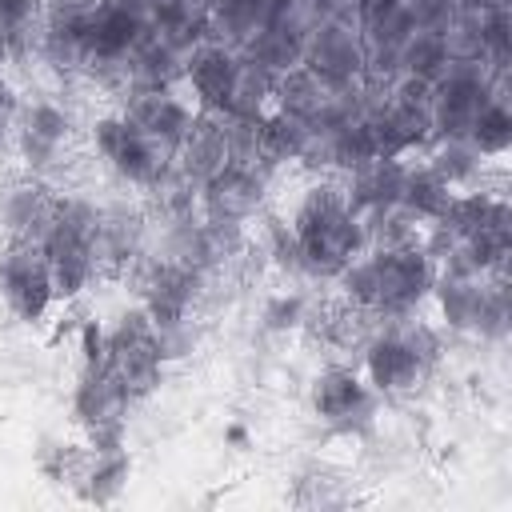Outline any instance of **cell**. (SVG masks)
<instances>
[{"label": "cell", "instance_id": "6da1fadb", "mask_svg": "<svg viewBox=\"0 0 512 512\" xmlns=\"http://www.w3.org/2000/svg\"><path fill=\"white\" fill-rule=\"evenodd\" d=\"M304 408L320 424L324 440H348L360 444L380 428L384 400L368 388L356 364L348 360H324L308 384H304Z\"/></svg>", "mask_w": 512, "mask_h": 512}, {"label": "cell", "instance_id": "7a4b0ae2", "mask_svg": "<svg viewBox=\"0 0 512 512\" xmlns=\"http://www.w3.org/2000/svg\"><path fill=\"white\" fill-rule=\"evenodd\" d=\"M108 332V372L120 380L132 404H144L148 396L160 392L168 364L156 344V324L148 320L144 304H124L112 320H104Z\"/></svg>", "mask_w": 512, "mask_h": 512}, {"label": "cell", "instance_id": "3957f363", "mask_svg": "<svg viewBox=\"0 0 512 512\" xmlns=\"http://www.w3.org/2000/svg\"><path fill=\"white\" fill-rule=\"evenodd\" d=\"M12 124V156L20 160V172L52 180L76 140V112L56 96H24Z\"/></svg>", "mask_w": 512, "mask_h": 512}, {"label": "cell", "instance_id": "277c9868", "mask_svg": "<svg viewBox=\"0 0 512 512\" xmlns=\"http://www.w3.org/2000/svg\"><path fill=\"white\" fill-rule=\"evenodd\" d=\"M0 308L24 328H44L60 308L48 260L36 240L0 244Z\"/></svg>", "mask_w": 512, "mask_h": 512}, {"label": "cell", "instance_id": "5b68a950", "mask_svg": "<svg viewBox=\"0 0 512 512\" xmlns=\"http://www.w3.org/2000/svg\"><path fill=\"white\" fill-rule=\"evenodd\" d=\"M372 260V280H376V304L372 320H404L412 312L428 308L432 284H436V260L412 244V248H368Z\"/></svg>", "mask_w": 512, "mask_h": 512}, {"label": "cell", "instance_id": "8992f818", "mask_svg": "<svg viewBox=\"0 0 512 512\" xmlns=\"http://www.w3.org/2000/svg\"><path fill=\"white\" fill-rule=\"evenodd\" d=\"M356 368L380 400H416L428 384L440 380V372H432L416 356V348L400 336L396 324H376L372 328V336L364 340V348L356 356Z\"/></svg>", "mask_w": 512, "mask_h": 512}, {"label": "cell", "instance_id": "52a82bcc", "mask_svg": "<svg viewBox=\"0 0 512 512\" xmlns=\"http://www.w3.org/2000/svg\"><path fill=\"white\" fill-rule=\"evenodd\" d=\"M280 176H272L260 164H236L228 160L220 172H212L196 188V212L216 224H252L272 200H276Z\"/></svg>", "mask_w": 512, "mask_h": 512}, {"label": "cell", "instance_id": "ba28073f", "mask_svg": "<svg viewBox=\"0 0 512 512\" xmlns=\"http://www.w3.org/2000/svg\"><path fill=\"white\" fill-rule=\"evenodd\" d=\"M300 64L328 88H352L364 80V36L352 16H320L304 36Z\"/></svg>", "mask_w": 512, "mask_h": 512}, {"label": "cell", "instance_id": "9c48e42d", "mask_svg": "<svg viewBox=\"0 0 512 512\" xmlns=\"http://www.w3.org/2000/svg\"><path fill=\"white\" fill-rule=\"evenodd\" d=\"M120 112L168 156H176L180 140L196 120V104L184 96V88H132L120 96Z\"/></svg>", "mask_w": 512, "mask_h": 512}, {"label": "cell", "instance_id": "30bf717a", "mask_svg": "<svg viewBox=\"0 0 512 512\" xmlns=\"http://www.w3.org/2000/svg\"><path fill=\"white\" fill-rule=\"evenodd\" d=\"M148 36V20L140 8L120 0H96L84 16V52L88 64H124L140 40Z\"/></svg>", "mask_w": 512, "mask_h": 512}, {"label": "cell", "instance_id": "8fae6325", "mask_svg": "<svg viewBox=\"0 0 512 512\" xmlns=\"http://www.w3.org/2000/svg\"><path fill=\"white\" fill-rule=\"evenodd\" d=\"M236 72H240V52L232 44H224V40H200L184 56L180 88L196 104V112H224L228 92L236 84Z\"/></svg>", "mask_w": 512, "mask_h": 512}, {"label": "cell", "instance_id": "7c38bea8", "mask_svg": "<svg viewBox=\"0 0 512 512\" xmlns=\"http://www.w3.org/2000/svg\"><path fill=\"white\" fill-rule=\"evenodd\" d=\"M132 408L136 404L120 388V380L108 372V364H100V368H80L76 364V376H72V388H68V412H72V424L80 432L100 428V424H128Z\"/></svg>", "mask_w": 512, "mask_h": 512}, {"label": "cell", "instance_id": "4fadbf2b", "mask_svg": "<svg viewBox=\"0 0 512 512\" xmlns=\"http://www.w3.org/2000/svg\"><path fill=\"white\" fill-rule=\"evenodd\" d=\"M56 188L40 176L16 172L0 184V236L4 240H36L52 216Z\"/></svg>", "mask_w": 512, "mask_h": 512}, {"label": "cell", "instance_id": "5bb4252c", "mask_svg": "<svg viewBox=\"0 0 512 512\" xmlns=\"http://www.w3.org/2000/svg\"><path fill=\"white\" fill-rule=\"evenodd\" d=\"M408 160H412V156H372V160H364L360 168L344 172L340 184H344L348 208H352L360 220L372 216V212L396 208V204H400V188H404Z\"/></svg>", "mask_w": 512, "mask_h": 512}, {"label": "cell", "instance_id": "9a60e30c", "mask_svg": "<svg viewBox=\"0 0 512 512\" xmlns=\"http://www.w3.org/2000/svg\"><path fill=\"white\" fill-rule=\"evenodd\" d=\"M368 124H372V136H376V156H424L428 144L436 140L428 108L400 104L392 96Z\"/></svg>", "mask_w": 512, "mask_h": 512}, {"label": "cell", "instance_id": "2e32d148", "mask_svg": "<svg viewBox=\"0 0 512 512\" xmlns=\"http://www.w3.org/2000/svg\"><path fill=\"white\" fill-rule=\"evenodd\" d=\"M480 292H484V276L436 272V284H432V296H428L432 320L452 340H472L476 316H480Z\"/></svg>", "mask_w": 512, "mask_h": 512}, {"label": "cell", "instance_id": "e0dca14e", "mask_svg": "<svg viewBox=\"0 0 512 512\" xmlns=\"http://www.w3.org/2000/svg\"><path fill=\"white\" fill-rule=\"evenodd\" d=\"M176 168L200 188L212 172H220L232 156H228V132H224V116L220 112H196L188 136L176 148Z\"/></svg>", "mask_w": 512, "mask_h": 512}, {"label": "cell", "instance_id": "ac0fdd59", "mask_svg": "<svg viewBox=\"0 0 512 512\" xmlns=\"http://www.w3.org/2000/svg\"><path fill=\"white\" fill-rule=\"evenodd\" d=\"M104 168H108V176L116 180V184H124V188H136V192H144L168 164H172V156L156 144V140H148L132 120H128V128H124V136H120V144L108 152V160H100Z\"/></svg>", "mask_w": 512, "mask_h": 512}, {"label": "cell", "instance_id": "d6986e66", "mask_svg": "<svg viewBox=\"0 0 512 512\" xmlns=\"http://www.w3.org/2000/svg\"><path fill=\"white\" fill-rule=\"evenodd\" d=\"M180 72H184V52L172 48L164 36H144L140 48L124 60V92L132 88H180Z\"/></svg>", "mask_w": 512, "mask_h": 512}, {"label": "cell", "instance_id": "ffe728a7", "mask_svg": "<svg viewBox=\"0 0 512 512\" xmlns=\"http://www.w3.org/2000/svg\"><path fill=\"white\" fill-rule=\"evenodd\" d=\"M128 472H132L128 448H120V452H88L80 476L72 480V496L84 500V504H96V508L116 504L124 496V488H128Z\"/></svg>", "mask_w": 512, "mask_h": 512}, {"label": "cell", "instance_id": "44dd1931", "mask_svg": "<svg viewBox=\"0 0 512 512\" xmlns=\"http://www.w3.org/2000/svg\"><path fill=\"white\" fill-rule=\"evenodd\" d=\"M452 192H460V188H476V184H484L488 180V172L492 168H500V164H488L464 136H448V140H432L428 144V152L420 156Z\"/></svg>", "mask_w": 512, "mask_h": 512}, {"label": "cell", "instance_id": "7402d4cb", "mask_svg": "<svg viewBox=\"0 0 512 512\" xmlns=\"http://www.w3.org/2000/svg\"><path fill=\"white\" fill-rule=\"evenodd\" d=\"M308 288H312V284H304V280H288L284 288H272V292L260 300V312H256L260 332L272 336V340L300 336L304 320H308L312 308H316V296H312Z\"/></svg>", "mask_w": 512, "mask_h": 512}, {"label": "cell", "instance_id": "603a6c76", "mask_svg": "<svg viewBox=\"0 0 512 512\" xmlns=\"http://www.w3.org/2000/svg\"><path fill=\"white\" fill-rule=\"evenodd\" d=\"M304 140H308V124L296 120V116H288V112H276V108H272V112L260 120V156H256V164L284 180V172L296 168Z\"/></svg>", "mask_w": 512, "mask_h": 512}, {"label": "cell", "instance_id": "cb8c5ba5", "mask_svg": "<svg viewBox=\"0 0 512 512\" xmlns=\"http://www.w3.org/2000/svg\"><path fill=\"white\" fill-rule=\"evenodd\" d=\"M304 36H308V24H264V28L240 48V56L252 60V64H260V68H268L272 76H280V72H288V68L300 64V56H304Z\"/></svg>", "mask_w": 512, "mask_h": 512}, {"label": "cell", "instance_id": "d4e9b609", "mask_svg": "<svg viewBox=\"0 0 512 512\" xmlns=\"http://www.w3.org/2000/svg\"><path fill=\"white\" fill-rule=\"evenodd\" d=\"M448 200H452V188L420 156H412L408 160V172H404V188H400V208L428 228V224H436L444 216Z\"/></svg>", "mask_w": 512, "mask_h": 512}, {"label": "cell", "instance_id": "484cf974", "mask_svg": "<svg viewBox=\"0 0 512 512\" xmlns=\"http://www.w3.org/2000/svg\"><path fill=\"white\" fill-rule=\"evenodd\" d=\"M328 96H332V88L320 76H312L304 64H296V68H288V72L276 76L272 108L276 112H288V116H296L304 124H312L320 116V108L328 104Z\"/></svg>", "mask_w": 512, "mask_h": 512}, {"label": "cell", "instance_id": "4316f807", "mask_svg": "<svg viewBox=\"0 0 512 512\" xmlns=\"http://www.w3.org/2000/svg\"><path fill=\"white\" fill-rule=\"evenodd\" d=\"M272 96H276V76L252 60L240 56V72H236V84L228 92V104L220 116H232V120H264L272 112Z\"/></svg>", "mask_w": 512, "mask_h": 512}, {"label": "cell", "instance_id": "83f0119b", "mask_svg": "<svg viewBox=\"0 0 512 512\" xmlns=\"http://www.w3.org/2000/svg\"><path fill=\"white\" fill-rule=\"evenodd\" d=\"M464 140H468L488 164H504V156L512 152V108H508V96L488 100V104L476 112V120H472V128H468Z\"/></svg>", "mask_w": 512, "mask_h": 512}, {"label": "cell", "instance_id": "f1b7e54d", "mask_svg": "<svg viewBox=\"0 0 512 512\" xmlns=\"http://www.w3.org/2000/svg\"><path fill=\"white\" fill-rule=\"evenodd\" d=\"M352 496L344 492V472L332 468L328 460H308L296 476H292V504L304 508H332V504H348Z\"/></svg>", "mask_w": 512, "mask_h": 512}, {"label": "cell", "instance_id": "f546056e", "mask_svg": "<svg viewBox=\"0 0 512 512\" xmlns=\"http://www.w3.org/2000/svg\"><path fill=\"white\" fill-rule=\"evenodd\" d=\"M36 472L48 480V484H60V488H72V480L80 476L84 460H88V448L84 440H68V436H40L36 440Z\"/></svg>", "mask_w": 512, "mask_h": 512}, {"label": "cell", "instance_id": "4dcf8cb0", "mask_svg": "<svg viewBox=\"0 0 512 512\" xmlns=\"http://www.w3.org/2000/svg\"><path fill=\"white\" fill-rule=\"evenodd\" d=\"M448 48H444V36L432 32V28H416L400 40L396 48V68L404 76H420V80H436L444 68H448Z\"/></svg>", "mask_w": 512, "mask_h": 512}, {"label": "cell", "instance_id": "1f68e13d", "mask_svg": "<svg viewBox=\"0 0 512 512\" xmlns=\"http://www.w3.org/2000/svg\"><path fill=\"white\" fill-rule=\"evenodd\" d=\"M476 36H480V56L496 72H508V64H512V16H508V4L476 8Z\"/></svg>", "mask_w": 512, "mask_h": 512}, {"label": "cell", "instance_id": "d6a6232c", "mask_svg": "<svg viewBox=\"0 0 512 512\" xmlns=\"http://www.w3.org/2000/svg\"><path fill=\"white\" fill-rule=\"evenodd\" d=\"M332 152H336V176L360 168L364 160L376 156V136H372V124L368 120H348L332 132Z\"/></svg>", "mask_w": 512, "mask_h": 512}, {"label": "cell", "instance_id": "836d02e7", "mask_svg": "<svg viewBox=\"0 0 512 512\" xmlns=\"http://www.w3.org/2000/svg\"><path fill=\"white\" fill-rule=\"evenodd\" d=\"M72 348H76V364L80 368H100L108 364V332L100 316H80L76 332H72Z\"/></svg>", "mask_w": 512, "mask_h": 512}, {"label": "cell", "instance_id": "e575fe53", "mask_svg": "<svg viewBox=\"0 0 512 512\" xmlns=\"http://www.w3.org/2000/svg\"><path fill=\"white\" fill-rule=\"evenodd\" d=\"M44 16V0H0V28L8 36H24L40 24Z\"/></svg>", "mask_w": 512, "mask_h": 512}, {"label": "cell", "instance_id": "d590c367", "mask_svg": "<svg viewBox=\"0 0 512 512\" xmlns=\"http://www.w3.org/2000/svg\"><path fill=\"white\" fill-rule=\"evenodd\" d=\"M224 448L248 452V448H252V428H248L244 420H228V424H224Z\"/></svg>", "mask_w": 512, "mask_h": 512}, {"label": "cell", "instance_id": "8d00e7d4", "mask_svg": "<svg viewBox=\"0 0 512 512\" xmlns=\"http://www.w3.org/2000/svg\"><path fill=\"white\" fill-rule=\"evenodd\" d=\"M12 136H16V124L8 112H0V156H12Z\"/></svg>", "mask_w": 512, "mask_h": 512}, {"label": "cell", "instance_id": "74e56055", "mask_svg": "<svg viewBox=\"0 0 512 512\" xmlns=\"http://www.w3.org/2000/svg\"><path fill=\"white\" fill-rule=\"evenodd\" d=\"M44 4H56V8H92L96 0H44Z\"/></svg>", "mask_w": 512, "mask_h": 512}, {"label": "cell", "instance_id": "f35d334b", "mask_svg": "<svg viewBox=\"0 0 512 512\" xmlns=\"http://www.w3.org/2000/svg\"><path fill=\"white\" fill-rule=\"evenodd\" d=\"M120 4H132V8H140V12H144V8L152 4V0H120Z\"/></svg>", "mask_w": 512, "mask_h": 512}]
</instances>
